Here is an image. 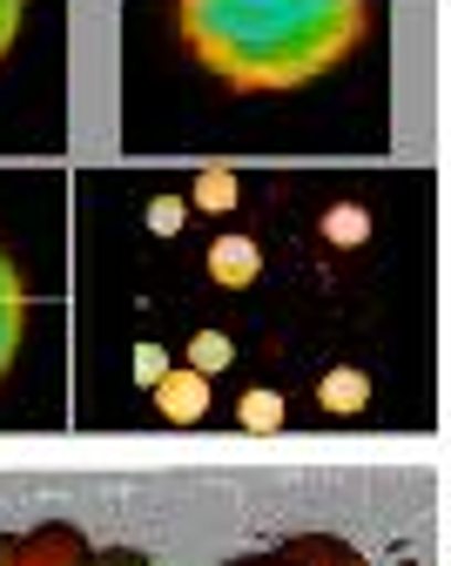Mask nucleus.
Instances as JSON below:
<instances>
[{
	"label": "nucleus",
	"mask_w": 451,
	"mask_h": 566,
	"mask_svg": "<svg viewBox=\"0 0 451 566\" xmlns=\"http://www.w3.org/2000/svg\"><path fill=\"white\" fill-rule=\"evenodd\" d=\"M182 41L243 95L311 88L364 41L370 0H176Z\"/></svg>",
	"instance_id": "nucleus-1"
},
{
	"label": "nucleus",
	"mask_w": 451,
	"mask_h": 566,
	"mask_svg": "<svg viewBox=\"0 0 451 566\" xmlns=\"http://www.w3.org/2000/svg\"><path fill=\"white\" fill-rule=\"evenodd\" d=\"M95 546L82 526L67 520H48V526H28V533H0V566H88Z\"/></svg>",
	"instance_id": "nucleus-2"
},
{
	"label": "nucleus",
	"mask_w": 451,
	"mask_h": 566,
	"mask_svg": "<svg viewBox=\"0 0 451 566\" xmlns=\"http://www.w3.org/2000/svg\"><path fill=\"white\" fill-rule=\"evenodd\" d=\"M230 566H370V559H364L357 546L331 539V533H296V539H283V546L243 553V559H230Z\"/></svg>",
	"instance_id": "nucleus-3"
},
{
	"label": "nucleus",
	"mask_w": 451,
	"mask_h": 566,
	"mask_svg": "<svg viewBox=\"0 0 451 566\" xmlns=\"http://www.w3.org/2000/svg\"><path fill=\"white\" fill-rule=\"evenodd\" d=\"M21 331H28V283H21L14 256L0 250V378H8L14 350H21Z\"/></svg>",
	"instance_id": "nucleus-4"
},
{
	"label": "nucleus",
	"mask_w": 451,
	"mask_h": 566,
	"mask_svg": "<svg viewBox=\"0 0 451 566\" xmlns=\"http://www.w3.org/2000/svg\"><path fill=\"white\" fill-rule=\"evenodd\" d=\"M14 34H21V0H0V61H8Z\"/></svg>",
	"instance_id": "nucleus-5"
},
{
	"label": "nucleus",
	"mask_w": 451,
	"mask_h": 566,
	"mask_svg": "<svg viewBox=\"0 0 451 566\" xmlns=\"http://www.w3.org/2000/svg\"><path fill=\"white\" fill-rule=\"evenodd\" d=\"M88 566H156L148 553H135V546H108V553H95Z\"/></svg>",
	"instance_id": "nucleus-6"
}]
</instances>
